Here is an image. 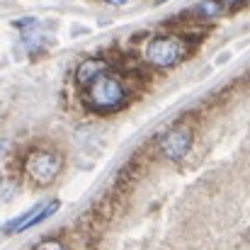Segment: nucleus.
I'll list each match as a JSON object with an SVG mask.
<instances>
[{
  "label": "nucleus",
  "instance_id": "obj_1",
  "mask_svg": "<svg viewBox=\"0 0 250 250\" xmlns=\"http://www.w3.org/2000/svg\"><path fill=\"white\" fill-rule=\"evenodd\" d=\"M83 102L95 114H112L129 102V90L119 73L107 68L83 87Z\"/></svg>",
  "mask_w": 250,
  "mask_h": 250
},
{
  "label": "nucleus",
  "instance_id": "obj_2",
  "mask_svg": "<svg viewBox=\"0 0 250 250\" xmlns=\"http://www.w3.org/2000/svg\"><path fill=\"white\" fill-rule=\"evenodd\" d=\"M63 170V156L49 148H34L22 161V175L34 187H49Z\"/></svg>",
  "mask_w": 250,
  "mask_h": 250
},
{
  "label": "nucleus",
  "instance_id": "obj_3",
  "mask_svg": "<svg viewBox=\"0 0 250 250\" xmlns=\"http://www.w3.org/2000/svg\"><path fill=\"white\" fill-rule=\"evenodd\" d=\"M187 54H189V44L182 37H172V34L153 37L146 44V51H144L148 66H153V68H172Z\"/></svg>",
  "mask_w": 250,
  "mask_h": 250
},
{
  "label": "nucleus",
  "instance_id": "obj_4",
  "mask_svg": "<svg viewBox=\"0 0 250 250\" xmlns=\"http://www.w3.org/2000/svg\"><path fill=\"white\" fill-rule=\"evenodd\" d=\"M192 141H194L192 126L175 124V126H170L167 131H163L158 136V151H161V156H166L167 161H182L189 153Z\"/></svg>",
  "mask_w": 250,
  "mask_h": 250
},
{
  "label": "nucleus",
  "instance_id": "obj_5",
  "mask_svg": "<svg viewBox=\"0 0 250 250\" xmlns=\"http://www.w3.org/2000/svg\"><path fill=\"white\" fill-rule=\"evenodd\" d=\"M109 68V63L104 61V59H85L83 63L76 68V83L85 87V85L90 83L92 78H97L102 71H107Z\"/></svg>",
  "mask_w": 250,
  "mask_h": 250
},
{
  "label": "nucleus",
  "instance_id": "obj_6",
  "mask_svg": "<svg viewBox=\"0 0 250 250\" xmlns=\"http://www.w3.org/2000/svg\"><path fill=\"white\" fill-rule=\"evenodd\" d=\"M34 250H68L63 246V241H59V238H44V241H39Z\"/></svg>",
  "mask_w": 250,
  "mask_h": 250
},
{
  "label": "nucleus",
  "instance_id": "obj_7",
  "mask_svg": "<svg viewBox=\"0 0 250 250\" xmlns=\"http://www.w3.org/2000/svg\"><path fill=\"white\" fill-rule=\"evenodd\" d=\"M199 12H204L207 17H214V15L221 12V5H219L216 0H204V2L199 5Z\"/></svg>",
  "mask_w": 250,
  "mask_h": 250
},
{
  "label": "nucleus",
  "instance_id": "obj_8",
  "mask_svg": "<svg viewBox=\"0 0 250 250\" xmlns=\"http://www.w3.org/2000/svg\"><path fill=\"white\" fill-rule=\"evenodd\" d=\"M107 5H114V7H124V5H129L131 0H104Z\"/></svg>",
  "mask_w": 250,
  "mask_h": 250
},
{
  "label": "nucleus",
  "instance_id": "obj_9",
  "mask_svg": "<svg viewBox=\"0 0 250 250\" xmlns=\"http://www.w3.org/2000/svg\"><path fill=\"white\" fill-rule=\"evenodd\" d=\"M216 2H219V5H221V2H224V5H236V2H243V0H216Z\"/></svg>",
  "mask_w": 250,
  "mask_h": 250
}]
</instances>
